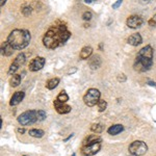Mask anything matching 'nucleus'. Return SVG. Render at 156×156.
Returning <instances> with one entry per match:
<instances>
[{
  "label": "nucleus",
  "mask_w": 156,
  "mask_h": 156,
  "mask_svg": "<svg viewBox=\"0 0 156 156\" xmlns=\"http://www.w3.org/2000/svg\"><path fill=\"white\" fill-rule=\"evenodd\" d=\"M28 133L30 136L36 137V138H41L44 136V134H45L44 130H42V129H30Z\"/></svg>",
  "instance_id": "21"
},
{
  "label": "nucleus",
  "mask_w": 156,
  "mask_h": 156,
  "mask_svg": "<svg viewBox=\"0 0 156 156\" xmlns=\"http://www.w3.org/2000/svg\"><path fill=\"white\" fill-rule=\"evenodd\" d=\"M92 1H93V0H84L85 3H92Z\"/></svg>",
  "instance_id": "35"
},
{
  "label": "nucleus",
  "mask_w": 156,
  "mask_h": 156,
  "mask_svg": "<svg viewBox=\"0 0 156 156\" xmlns=\"http://www.w3.org/2000/svg\"><path fill=\"white\" fill-rule=\"evenodd\" d=\"M31 34L27 29H14L9 32L6 41L14 50H23L29 45Z\"/></svg>",
  "instance_id": "3"
},
{
  "label": "nucleus",
  "mask_w": 156,
  "mask_h": 156,
  "mask_svg": "<svg viewBox=\"0 0 156 156\" xmlns=\"http://www.w3.org/2000/svg\"><path fill=\"white\" fill-rule=\"evenodd\" d=\"M90 130L95 133H101L103 131V126L101 124H99V123H97V124H93L92 126H90Z\"/></svg>",
  "instance_id": "24"
},
{
  "label": "nucleus",
  "mask_w": 156,
  "mask_h": 156,
  "mask_svg": "<svg viewBox=\"0 0 156 156\" xmlns=\"http://www.w3.org/2000/svg\"><path fill=\"white\" fill-rule=\"evenodd\" d=\"M152 19H153V21H154L155 23H156V14L154 15V16H153V18H152Z\"/></svg>",
  "instance_id": "36"
},
{
  "label": "nucleus",
  "mask_w": 156,
  "mask_h": 156,
  "mask_svg": "<svg viewBox=\"0 0 156 156\" xmlns=\"http://www.w3.org/2000/svg\"><path fill=\"white\" fill-rule=\"evenodd\" d=\"M101 65V57L99 55H93L92 57L89 58V66L92 68L93 70H96Z\"/></svg>",
  "instance_id": "16"
},
{
  "label": "nucleus",
  "mask_w": 156,
  "mask_h": 156,
  "mask_svg": "<svg viewBox=\"0 0 156 156\" xmlns=\"http://www.w3.org/2000/svg\"><path fill=\"white\" fill-rule=\"evenodd\" d=\"M24 156H25V155H24Z\"/></svg>",
  "instance_id": "38"
},
{
  "label": "nucleus",
  "mask_w": 156,
  "mask_h": 156,
  "mask_svg": "<svg viewBox=\"0 0 156 156\" xmlns=\"http://www.w3.org/2000/svg\"><path fill=\"white\" fill-rule=\"evenodd\" d=\"M25 62H26V56H25V54L23 53V52H21V53H19L18 55H17L16 58L12 60V62L9 68L7 74L12 75H12H15V73L18 71L19 68H21L25 64Z\"/></svg>",
  "instance_id": "7"
},
{
  "label": "nucleus",
  "mask_w": 156,
  "mask_h": 156,
  "mask_svg": "<svg viewBox=\"0 0 156 156\" xmlns=\"http://www.w3.org/2000/svg\"><path fill=\"white\" fill-rule=\"evenodd\" d=\"M71 31L68 29L65 22L57 20L49 27L43 37V45L48 49H56L64 46L71 37Z\"/></svg>",
  "instance_id": "1"
},
{
  "label": "nucleus",
  "mask_w": 156,
  "mask_h": 156,
  "mask_svg": "<svg viewBox=\"0 0 156 156\" xmlns=\"http://www.w3.org/2000/svg\"><path fill=\"white\" fill-rule=\"evenodd\" d=\"M45 62H46V59H45L44 57H42V56L34 57L29 64V67H28L29 71H31V72L40 71V70H42L43 68H44Z\"/></svg>",
  "instance_id": "8"
},
{
  "label": "nucleus",
  "mask_w": 156,
  "mask_h": 156,
  "mask_svg": "<svg viewBox=\"0 0 156 156\" xmlns=\"http://www.w3.org/2000/svg\"><path fill=\"white\" fill-rule=\"evenodd\" d=\"M72 156H76V154H75V153H73V154H72Z\"/></svg>",
  "instance_id": "37"
},
{
  "label": "nucleus",
  "mask_w": 156,
  "mask_h": 156,
  "mask_svg": "<svg viewBox=\"0 0 156 156\" xmlns=\"http://www.w3.org/2000/svg\"><path fill=\"white\" fill-rule=\"evenodd\" d=\"M18 122L22 126H27V125H31L36 122H39L37 120V110H26L23 114H21L18 117Z\"/></svg>",
  "instance_id": "5"
},
{
  "label": "nucleus",
  "mask_w": 156,
  "mask_h": 156,
  "mask_svg": "<svg viewBox=\"0 0 156 156\" xmlns=\"http://www.w3.org/2000/svg\"><path fill=\"white\" fill-rule=\"evenodd\" d=\"M46 117H47L46 112H44V110H42V109L37 110V120H39V122L44 121L45 119H46Z\"/></svg>",
  "instance_id": "26"
},
{
  "label": "nucleus",
  "mask_w": 156,
  "mask_h": 156,
  "mask_svg": "<svg viewBox=\"0 0 156 156\" xmlns=\"http://www.w3.org/2000/svg\"><path fill=\"white\" fill-rule=\"evenodd\" d=\"M14 53V49L11 47V45L7 43V41L2 42L1 44V55L2 56H11Z\"/></svg>",
  "instance_id": "15"
},
{
  "label": "nucleus",
  "mask_w": 156,
  "mask_h": 156,
  "mask_svg": "<svg viewBox=\"0 0 156 156\" xmlns=\"http://www.w3.org/2000/svg\"><path fill=\"white\" fill-rule=\"evenodd\" d=\"M100 97H101V93H100L99 90L97 89H89L87 90V93L83 96V102L87 106L89 107H93L95 105L98 104L100 100Z\"/></svg>",
  "instance_id": "4"
},
{
  "label": "nucleus",
  "mask_w": 156,
  "mask_h": 156,
  "mask_svg": "<svg viewBox=\"0 0 156 156\" xmlns=\"http://www.w3.org/2000/svg\"><path fill=\"white\" fill-rule=\"evenodd\" d=\"M117 79H118V81H119V82H125V81H126V79H127V77H126V75H125V74H119V75H118V77H117Z\"/></svg>",
  "instance_id": "28"
},
{
  "label": "nucleus",
  "mask_w": 156,
  "mask_h": 156,
  "mask_svg": "<svg viewBox=\"0 0 156 156\" xmlns=\"http://www.w3.org/2000/svg\"><path fill=\"white\" fill-rule=\"evenodd\" d=\"M101 149V143H97V144H93L89 146H82L81 153L84 156H93L97 154Z\"/></svg>",
  "instance_id": "9"
},
{
  "label": "nucleus",
  "mask_w": 156,
  "mask_h": 156,
  "mask_svg": "<svg viewBox=\"0 0 156 156\" xmlns=\"http://www.w3.org/2000/svg\"><path fill=\"white\" fill-rule=\"evenodd\" d=\"M148 23H149V25H150V26H152V27H154L155 25H156V23H155V22L153 21V19H150V20H149V22H148Z\"/></svg>",
  "instance_id": "30"
},
{
  "label": "nucleus",
  "mask_w": 156,
  "mask_h": 156,
  "mask_svg": "<svg viewBox=\"0 0 156 156\" xmlns=\"http://www.w3.org/2000/svg\"><path fill=\"white\" fill-rule=\"evenodd\" d=\"M128 151L133 156H142L147 153L148 146L143 140H134L129 145Z\"/></svg>",
  "instance_id": "6"
},
{
  "label": "nucleus",
  "mask_w": 156,
  "mask_h": 156,
  "mask_svg": "<svg viewBox=\"0 0 156 156\" xmlns=\"http://www.w3.org/2000/svg\"><path fill=\"white\" fill-rule=\"evenodd\" d=\"M59 81H60V79H59V78H57V77L51 78V79H49L48 81H47L46 87L48 90H54L55 87H56L57 85L59 84Z\"/></svg>",
  "instance_id": "19"
},
{
  "label": "nucleus",
  "mask_w": 156,
  "mask_h": 156,
  "mask_svg": "<svg viewBox=\"0 0 156 156\" xmlns=\"http://www.w3.org/2000/svg\"><path fill=\"white\" fill-rule=\"evenodd\" d=\"M127 43L131 46H138L143 43V37L140 34H133L127 39Z\"/></svg>",
  "instance_id": "13"
},
{
  "label": "nucleus",
  "mask_w": 156,
  "mask_h": 156,
  "mask_svg": "<svg viewBox=\"0 0 156 156\" xmlns=\"http://www.w3.org/2000/svg\"><path fill=\"white\" fill-rule=\"evenodd\" d=\"M21 12H22V14H23L24 16H29V15L31 14V12H32V9L29 5H23V6H22V9H21Z\"/></svg>",
  "instance_id": "25"
},
{
  "label": "nucleus",
  "mask_w": 156,
  "mask_h": 156,
  "mask_svg": "<svg viewBox=\"0 0 156 156\" xmlns=\"http://www.w3.org/2000/svg\"><path fill=\"white\" fill-rule=\"evenodd\" d=\"M147 83H148V84H149V85H151V87H156V82L150 81V80H149V81H148V82H147Z\"/></svg>",
  "instance_id": "31"
},
{
  "label": "nucleus",
  "mask_w": 156,
  "mask_h": 156,
  "mask_svg": "<svg viewBox=\"0 0 156 156\" xmlns=\"http://www.w3.org/2000/svg\"><path fill=\"white\" fill-rule=\"evenodd\" d=\"M21 75H18V74H15L12 75L11 77V79H9V84H11L12 87H17L18 85L21 83Z\"/></svg>",
  "instance_id": "20"
},
{
  "label": "nucleus",
  "mask_w": 156,
  "mask_h": 156,
  "mask_svg": "<svg viewBox=\"0 0 156 156\" xmlns=\"http://www.w3.org/2000/svg\"><path fill=\"white\" fill-rule=\"evenodd\" d=\"M153 52H154V50H153L151 45H147V46L143 47L138 51L136 57H135L134 65H133L135 71H149L153 66Z\"/></svg>",
  "instance_id": "2"
},
{
  "label": "nucleus",
  "mask_w": 156,
  "mask_h": 156,
  "mask_svg": "<svg viewBox=\"0 0 156 156\" xmlns=\"http://www.w3.org/2000/svg\"><path fill=\"white\" fill-rule=\"evenodd\" d=\"M18 132H19V133H24V132H25V129H24V128H19V129H18Z\"/></svg>",
  "instance_id": "32"
},
{
  "label": "nucleus",
  "mask_w": 156,
  "mask_h": 156,
  "mask_svg": "<svg viewBox=\"0 0 156 156\" xmlns=\"http://www.w3.org/2000/svg\"><path fill=\"white\" fill-rule=\"evenodd\" d=\"M72 136H73V134H70V135H69V136H68V137L66 138V140H65V142H67V140H70V138H71Z\"/></svg>",
  "instance_id": "34"
},
{
  "label": "nucleus",
  "mask_w": 156,
  "mask_h": 156,
  "mask_svg": "<svg viewBox=\"0 0 156 156\" xmlns=\"http://www.w3.org/2000/svg\"><path fill=\"white\" fill-rule=\"evenodd\" d=\"M56 100L62 103H67V101H69V95L66 93V90H62L56 97Z\"/></svg>",
  "instance_id": "22"
},
{
  "label": "nucleus",
  "mask_w": 156,
  "mask_h": 156,
  "mask_svg": "<svg viewBox=\"0 0 156 156\" xmlns=\"http://www.w3.org/2000/svg\"><path fill=\"white\" fill-rule=\"evenodd\" d=\"M5 0H1V2H0V6H3L4 4H5Z\"/></svg>",
  "instance_id": "33"
},
{
  "label": "nucleus",
  "mask_w": 156,
  "mask_h": 156,
  "mask_svg": "<svg viewBox=\"0 0 156 156\" xmlns=\"http://www.w3.org/2000/svg\"><path fill=\"white\" fill-rule=\"evenodd\" d=\"M53 105H54L55 110L57 112V114H59V115L69 114L72 109V107L70 106V105H68L67 103H62V102L57 101L56 99L53 101Z\"/></svg>",
  "instance_id": "11"
},
{
  "label": "nucleus",
  "mask_w": 156,
  "mask_h": 156,
  "mask_svg": "<svg viewBox=\"0 0 156 156\" xmlns=\"http://www.w3.org/2000/svg\"><path fill=\"white\" fill-rule=\"evenodd\" d=\"M93 53V48L90 46H85L80 51V59H89Z\"/></svg>",
  "instance_id": "18"
},
{
  "label": "nucleus",
  "mask_w": 156,
  "mask_h": 156,
  "mask_svg": "<svg viewBox=\"0 0 156 156\" xmlns=\"http://www.w3.org/2000/svg\"><path fill=\"white\" fill-rule=\"evenodd\" d=\"M123 130H124V126H123V125L115 124V125H112V126H110L109 128H108L107 132H108V134H110V135H117V134H119V133L122 132Z\"/></svg>",
  "instance_id": "17"
},
{
  "label": "nucleus",
  "mask_w": 156,
  "mask_h": 156,
  "mask_svg": "<svg viewBox=\"0 0 156 156\" xmlns=\"http://www.w3.org/2000/svg\"><path fill=\"white\" fill-rule=\"evenodd\" d=\"M102 138L97 134H90L87 137H85V140H83V146H89L93 144H97V143H101Z\"/></svg>",
  "instance_id": "14"
},
{
  "label": "nucleus",
  "mask_w": 156,
  "mask_h": 156,
  "mask_svg": "<svg viewBox=\"0 0 156 156\" xmlns=\"http://www.w3.org/2000/svg\"><path fill=\"white\" fill-rule=\"evenodd\" d=\"M122 5V1H121V0H118V1H115L114 4H112V9H117L118 7L119 6H121Z\"/></svg>",
  "instance_id": "29"
},
{
  "label": "nucleus",
  "mask_w": 156,
  "mask_h": 156,
  "mask_svg": "<svg viewBox=\"0 0 156 156\" xmlns=\"http://www.w3.org/2000/svg\"><path fill=\"white\" fill-rule=\"evenodd\" d=\"M81 18L83 19L84 21H90V20L93 18V14H92V12H90V11L84 12L83 14H82V17H81Z\"/></svg>",
  "instance_id": "27"
},
{
  "label": "nucleus",
  "mask_w": 156,
  "mask_h": 156,
  "mask_svg": "<svg viewBox=\"0 0 156 156\" xmlns=\"http://www.w3.org/2000/svg\"><path fill=\"white\" fill-rule=\"evenodd\" d=\"M97 106H98V110H99L100 112H102L107 108V102L103 99H100L99 102H98V104H97Z\"/></svg>",
  "instance_id": "23"
},
{
  "label": "nucleus",
  "mask_w": 156,
  "mask_h": 156,
  "mask_svg": "<svg viewBox=\"0 0 156 156\" xmlns=\"http://www.w3.org/2000/svg\"><path fill=\"white\" fill-rule=\"evenodd\" d=\"M144 23V20L140 16L138 15H131L130 17H128L127 21H126V24L129 28H132V29H136V28H140V26Z\"/></svg>",
  "instance_id": "10"
},
{
  "label": "nucleus",
  "mask_w": 156,
  "mask_h": 156,
  "mask_svg": "<svg viewBox=\"0 0 156 156\" xmlns=\"http://www.w3.org/2000/svg\"><path fill=\"white\" fill-rule=\"evenodd\" d=\"M25 97V93L20 90V92H16L11 98V101H9V105L11 106H17L18 104H20L22 101H23Z\"/></svg>",
  "instance_id": "12"
}]
</instances>
